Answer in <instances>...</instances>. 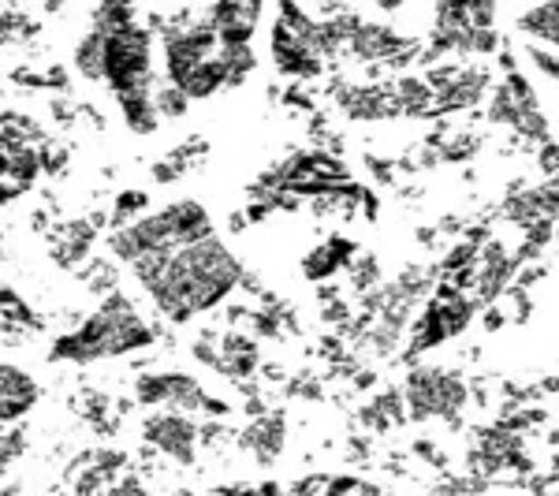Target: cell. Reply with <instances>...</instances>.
<instances>
[{"label":"cell","instance_id":"cell-4","mask_svg":"<svg viewBox=\"0 0 559 496\" xmlns=\"http://www.w3.org/2000/svg\"><path fill=\"white\" fill-rule=\"evenodd\" d=\"M139 400L142 403H165V408H176L194 414V411H210V414H228V403L213 400V395L202 392V385L187 374H146L139 381Z\"/></svg>","mask_w":559,"mask_h":496},{"label":"cell","instance_id":"cell-8","mask_svg":"<svg viewBox=\"0 0 559 496\" xmlns=\"http://www.w3.org/2000/svg\"><path fill=\"white\" fill-rule=\"evenodd\" d=\"M559 4H537L530 12L519 15V26L530 34V38H540L548 45H556V31H559Z\"/></svg>","mask_w":559,"mask_h":496},{"label":"cell","instance_id":"cell-12","mask_svg":"<svg viewBox=\"0 0 559 496\" xmlns=\"http://www.w3.org/2000/svg\"><path fill=\"white\" fill-rule=\"evenodd\" d=\"M530 57L537 60V68H540V71H548V79H556V57H552V52H545V49H530Z\"/></svg>","mask_w":559,"mask_h":496},{"label":"cell","instance_id":"cell-2","mask_svg":"<svg viewBox=\"0 0 559 496\" xmlns=\"http://www.w3.org/2000/svg\"><path fill=\"white\" fill-rule=\"evenodd\" d=\"M146 344H153L146 321L131 310V303L123 295H108L102 310L83 321V329H75L71 336H60L52 344V358L57 363H97V358H112Z\"/></svg>","mask_w":559,"mask_h":496},{"label":"cell","instance_id":"cell-5","mask_svg":"<svg viewBox=\"0 0 559 496\" xmlns=\"http://www.w3.org/2000/svg\"><path fill=\"white\" fill-rule=\"evenodd\" d=\"M474 318V306L455 292V287H440L437 299L426 306L418 329H414V344L407 355H418L421 347H437L440 340L459 336L466 329V321Z\"/></svg>","mask_w":559,"mask_h":496},{"label":"cell","instance_id":"cell-1","mask_svg":"<svg viewBox=\"0 0 559 496\" xmlns=\"http://www.w3.org/2000/svg\"><path fill=\"white\" fill-rule=\"evenodd\" d=\"M131 269L150 292V299L157 303V310L176 324L213 310L242 284V265L216 239V232L187 243L173 255H146L131 261Z\"/></svg>","mask_w":559,"mask_h":496},{"label":"cell","instance_id":"cell-3","mask_svg":"<svg viewBox=\"0 0 559 496\" xmlns=\"http://www.w3.org/2000/svg\"><path fill=\"white\" fill-rule=\"evenodd\" d=\"M407 403H411L414 418H432V414L455 418L459 408L466 403V389L455 374H444V369H418L407 381Z\"/></svg>","mask_w":559,"mask_h":496},{"label":"cell","instance_id":"cell-10","mask_svg":"<svg viewBox=\"0 0 559 496\" xmlns=\"http://www.w3.org/2000/svg\"><path fill=\"white\" fill-rule=\"evenodd\" d=\"M0 400H38V389L23 369L0 363Z\"/></svg>","mask_w":559,"mask_h":496},{"label":"cell","instance_id":"cell-7","mask_svg":"<svg viewBox=\"0 0 559 496\" xmlns=\"http://www.w3.org/2000/svg\"><path fill=\"white\" fill-rule=\"evenodd\" d=\"M350 255H355V247H350L347 239H329V243H321L318 250H313L310 258L302 261V269H306V276L310 281H321V276H329V273H336V269H344Z\"/></svg>","mask_w":559,"mask_h":496},{"label":"cell","instance_id":"cell-6","mask_svg":"<svg viewBox=\"0 0 559 496\" xmlns=\"http://www.w3.org/2000/svg\"><path fill=\"white\" fill-rule=\"evenodd\" d=\"M146 437L160 448V452L183 459V463L194 459V422L183 418V414H160V418H150Z\"/></svg>","mask_w":559,"mask_h":496},{"label":"cell","instance_id":"cell-9","mask_svg":"<svg viewBox=\"0 0 559 496\" xmlns=\"http://www.w3.org/2000/svg\"><path fill=\"white\" fill-rule=\"evenodd\" d=\"M247 445L254 448L261 459L280 456V445H284V426H280V418H261L258 426L247 433Z\"/></svg>","mask_w":559,"mask_h":496},{"label":"cell","instance_id":"cell-11","mask_svg":"<svg viewBox=\"0 0 559 496\" xmlns=\"http://www.w3.org/2000/svg\"><path fill=\"white\" fill-rule=\"evenodd\" d=\"M150 198L142 191H131V194H120V202H116V221H123V216H134L139 213V205H146Z\"/></svg>","mask_w":559,"mask_h":496}]
</instances>
